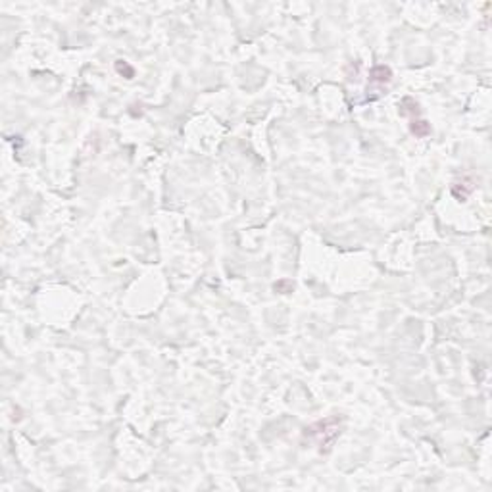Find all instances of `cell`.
<instances>
[{
  "label": "cell",
  "mask_w": 492,
  "mask_h": 492,
  "mask_svg": "<svg viewBox=\"0 0 492 492\" xmlns=\"http://www.w3.org/2000/svg\"><path fill=\"white\" fill-rule=\"evenodd\" d=\"M392 81V69L388 66H375L369 71V85L371 87H385Z\"/></svg>",
  "instance_id": "cell-3"
},
{
  "label": "cell",
  "mask_w": 492,
  "mask_h": 492,
  "mask_svg": "<svg viewBox=\"0 0 492 492\" xmlns=\"http://www.w3.org/2000/svg\"><path fill=\"white\" fill-rule=\"evenodd\" d=\"M292 289H294V285H292L290 281H281V283H277V285H275V290H283L285 294H287V292H290Z\"/></svg>",
  "instance_id": "cell-7"
},
{
  "label": "cell",
  "mask_w": 492,
  "mask_h": 492,
  "mask_svg": "<svg viewBox=\"0 0 492 492\" xmlns=\"http://www.w3.org/2000/svg\"><path fill=\"white\" fill-rule=\"evenodd\" d=\"M410 131H412V135H415L417 139H423V137H427L429 133H431V125H429V121H425V119H412Z\"/></svg>",
  "instance_id": "cell-4"
},
{
  "label": "cell",
  "mask_w": 492,
  "mask_h": 492,
  "mask_svg": "<svg viewBox=\"0 0 492 492\" xmlns=\"http://www.w3.org/2000/svg\"><path fill=\"white\" fill-rule=\"evenodd\" d=\"M475 187H477V179H475L473 175H462L458 181H454L452 194L458 198V200L465 202V198L475 191Z\"/></svg>",
  "instance_id": "cell-2"
},
{
  "label": "cell",
  "mask_w": 492,
  "mask_h": 492,
  "mask_svg": "<svg viewBox=\"0 0 492 492\" xmlns=\"http://www.w3.org/2000/svg\"><path fill=\"white\" fill-rule=\"evenodd\" d=\"M400 116H419V104L415 102L414 98L406 97L402 102H400Z\"/></svg>",
  "instance_id": "cell-5"
},
{
  "label": "cell",
  "mask_w": 492,
  "mask_h": 492,
  "mask_svg": "<svg viewBox=\"0 0 492 492\" xmlns=\"http://www.w3.org/2000/svg\"><path fill=\"white\" fill-rule=\"evenodd\" d=\"M342 425H344V419L338 417V415H331V417H325L321 421H316L314 425H309L304 429L302 436L308 438L311 442H316L319 446V452L327 454L333 444L337 440L340 433H342Z\"/></svg>",
  "instance_id": "cell-1"
},
{
  "label": "cell",
  "mask_w": 492,
  "mask_h": 492,
  "mask_svg": "<svg viewBox=\"0 0 492 492\" xmlns=\"http://www.w3.org/2000/svg\"><path fill=\"white\" fill-rule=\"evenodd\" d=\"M116 71L119 73V75H123L125 79H133V77H135V69L131 68V66L127 64L125 60H117V62H116Z\"/></svg>",
  "instance_id": "cell-6"
}]
</instances>
